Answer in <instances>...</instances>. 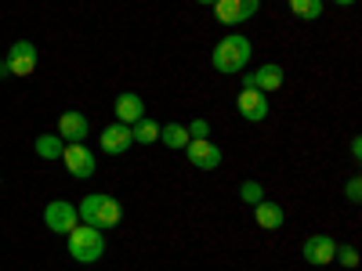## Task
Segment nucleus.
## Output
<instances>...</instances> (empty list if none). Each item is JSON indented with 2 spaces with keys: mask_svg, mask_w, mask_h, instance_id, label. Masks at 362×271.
I'll list each match as a JSON object with an SVG mask.
<instances>
[{
  "mask_svg": "<svg viewBox=\"0 0 362 271\" xmlns=\"http://www.w3.org/2000/svg\"><path fill=\"white\" fill-rule=\"evenodd\" d=\"M348 199H351V203H358V199H362V181H358V177H351V181H348Z\"/></svg>",
  "mask_w": 362,
  "mask_h": 271,
  "instance_id": "5701e85b",
  "label": "nucleus"
},
{
  "mask_svg": "<svg viewBox=\"0 0 362 271\" xmlns=\"http://www.w3.org/2000/svg\"><path fill=\"white\" fill-rule=\"evenodd\" d=\"M210 62H214V69H218V73H225V76L239 73V69H243V66L250 62V40H247L243 33L225 37V40L214 47V54H210Z\"/></svg>",
  "mask_w": 362,
  "mask_h": 271,
  "instance_id": "f03ea898",
  "label": "nucleus"
},
{
  "mask_svg": "<svg viewBox=\"0 0 362 271\" xmlns=\"http://www.w3.org/2000/svg\"><path fill=\"white\" fill-rule=\"evenodd\" d=\"M334 260H341V264L355 267V264H358V250H355V246H341V250L334 253Z\"/></svg>",
  "mask_w": 362,
  "mask_h": 271,
  "instance_id": "412c9836",
  "label": "nucleus"
},
{
  "mask_svg": "<svg viewBox=\"0 0 362 271\" xmlns=\"http://www.w3.org/2000/svg\"><path fill=\"white\" fill-rule=\"evenodd\" d=\"M33 148H37V156H40V159H62V152H66V141L58 138V134H40Z\"/></svg>",
  "mask_w": 362,
  "mask_h": 271,
  "instance_id": "dca6fc26",
  "label": "nucleus"
},
{
  "mask_svg": "<svg viewBox=\"0 0 362 271\" xmlns=\"http://www.w3.org/2000/svg\"><path fill=\"white\" fill-rule=\"evenodd\" d=\"M283 66H276V62H268V66H261L254 76H247L243 80V87H257L261 90V95H268V90H279L283 87Z\"/></svg>",
  "mask_w": 362,
  "mask_h": 271,
  "instance_id": "9b49d317",
  "label": "nucleus"
},
{
  "mask_svg": "<svg viewBox=\"0 0 362 271\" xmlns=\"http://www.w3.org/2000/svg\"><path fill=\"white\" fill-rule=\"evenodd\" d=\"M185 152H189V163L199 167V170H218L221 159H225V152H221V148L210 141V138H192V141L185 145Z\"/></svg>",
  "mask_w": 362,
  "mask_h": 271,
  "instance_id": "39448f33",
  "label": "nucleus"
},
{
  "mask_svg": "<svg viewBox=\"0 0 362 271\" xmlns=\"http://www.w3.org/2000/svg\"><path fill=\"white\" fill-rule=\"evenodd\" d=\"M141 116H145V102L134 95V90H124V95L116 98V119H119V124H127V127H134Z\"/></svg>",
  "mask_w": 362,
  "mask_h": 271,
  "instance_id": "f8f14e48",
  "label": "nucleus"
},
{
  "mask_svg": "<svg viewBox=\"0 0 362 271\" xmlns=\"http://www.w3.org/2000/svg\"><path fill=\"white\" fill-rule=\"evenodd\" d=\"M8 73L11 76H29L37 69V47L29 44V40H18V44H11V51H8Z\"/></svg>",
  "mask_w": 362,
  "mask_h": 271,
  "instance_id": "0eeeda50",
  "label": "nucleus"
},
{
  "mask_svg": "<svg viewBox=\"0 0 362 271\" xmlns=\"http://www.w3.org/2000/svg\"><path fill=\"white\" fill-rule=\"evenodd\" d=\"M131 134H134V141L138 145H153V141H160V124H156V119H138V124L131 127Z\"/></svg>",
  "mask_w": 362,
  "mask_h": 271,
  "instance_id": "f3484780",
  "label": "nucleus"
},
{
  "mask_svg": "<svg viewBox=\"0 0 362 271\" xmlns=\"http://www.w3.org/2000/svg\"><path fill=\"white\" fill-rule=\"evenodd\" d=\"M160 141H167V148H185L192 138L181 124H167V127H160Z\"/></svg>",
  "mask_w": 362,
  "mask_h": 271,
  "instance_id": "6ab92c4d",
  "label": "nucleus"
},
{
  "mask_svg": "<svg viewBox=\"0 0 362 271\" xmlns=\"http://www.w3.org/2000/svg\"><path fill=\"white\" fill-rule=\"evenodd\" d=\"M257 8H261V0H218L214 15L225 25H239V22H250L257 15Z\"/></svg>",
  "mask_w": 362,
  "mask_h": 271,
  "instance_id": "423d86ee",
  "label": "nucleus"
},
{
  "mask_svg": "<svg viewBox=\"0 0 362 271\" xmlns=\"http://www.w3.org/2000/svg\"><path fill=\"white\" fill-rule=\"evenodd\" d=\"M0 76H8V62H0Z\"/></svg>",
  "mask_w": 362,
  "mask_h": 271,
  "instance_id": "b1692460",
  "label": "nucleus"
},
{
  "mask_svg": "<svg viewBox=\"0 0 362 271\" xmlns=\"http://www.w3.org/2000/svg\"><path fill=\"white\" fill-rule=\"evenodd\" d=\"M199 4H210V8H214V4H218V0H199Z\"/></svg>",
  "mask_w": 362,
  "mask_h": 271,
  "instance_id": "393cba45",
  "label": "nucleus"
},
{
  "mask_svg": "<svg viewBox=\"0 0 362 271\" xmlns=\"http://www.w3.org/2000/svg\"><path fill=\"white\" fill-rule=\"evenodd\" d=\"M337 253V243L329 235H312L308 243H305V260L308 264H329Z\"/></svg>",
  "mask_w": 362,
  "mask_h": 271,
  "instance_id": "4468645a",
  "label": "nucleus"
},
{
  "mask_svg": "<svg viewBox=\"0 0 362 271\" xmlns=\"http://www.w3.org/2000/svg\"><path fill=\"white\" fill-rule=\"evenodd\" d=\"M58 138L66 145H80L87 138V119L80 112H62V119H58Z\"/></svg>",
  "mask_w": 362,
  "mask_h": 271,
  "instance_id": "ddd939ff",
  "label": "nucleus"
},
{
  "mask_svg": "<svg viewBox=\"0 0 362 271\" xmlns=\"http://www.w3.org/2000/svg\"><path fill=\"white\" fill-rule=\"evenodd\" d=\"M76 214L83 217V224L105 231V228H116V224H119V217H124V206H119L112 195H102V192H98V195H87V199L80 203Z\"/></svg>",
  "mask_w": 362,
  "mask_h": 271,
  "instance_id": "f257e3e1",
  "label": "nucleus"
},
{
  "mask_svg": "<svg viewBox=\"0 0 362 271\" xmlns=\"http://www.w3.org/2000/svg\"><path fill=\"white\" fill-rule=\"evenodd\" d=\"M69 253L80 264H95L105 253V235L98 228H90V224H76L69 231Z\"/></svg>",
  "mask_w": 362,
  "mask_h": 271,
  "instance_id": "7ed1b4c3",
  "label": "nucleus"
},
{
  "mask_svg": "<svg viewBox=\"0 0 362 271\" xmlns=\"http://www.w3.org/2000/svg\"><path fill=\"white\" fill-rule=\"evenodd\" d=\"M131 145H134V134L127 124H112L102 131V152H109V156H124Z\"/></svg>",
  "mask_w": 362,
  "mask_h": 271,
  "instance_id": "9d476101",
  "label": "nucleus"
},
{
  "mask_svg": "<svg viewBox=\"0 0 362 271\" xmlns=\"http://www.w3.org/2000/svg\"><path fill=\"white\" fill-rule=\"evenodd\" d=\"M66 167L73 177H90L95 174V156H90V148L80 141V145H66V152H62Z\"/></svg>",
  "mask_w": 362,
  "mask_h": 271,
  "instance_id": "1a4fd4ad",
  "label": "nucleus"
},
{
  "mask_svg": "<svg viewBox=\"0 0 362 271\" xmlns=\"http://www.w3.org/2000/svg\"><path fill=\"white\" fill-rule=\"evenodd\" d=\"M239 199H243L247 206H257L264 199V188L257 185V181H243V188H239Z\"/></svg>",
  "mask_w": 362,
  "mask_h": 271,
  "instance_id": "aec40b11",
  "label": "nucleus"
},
{
  "mask_svg": "<svg viewBox=\"0 0 362 271\" xmlns=\"http://www.w3.org/2000/svg\"><path fill=\"white\" fill-rule=\"evenodd\" d=\"M254 214H257V224H261L264 231H276V228H283V206H279V203H268V199H261V203L254 206Z\"/></svg>",
  "mask_w": 362,
  "mask_h": 271,
  "instance_id": "2eb2a0df",
  "label": "nucleus"
},
{
  "mask_svg": "<svg viewBox=\"0 0 362 271\" xmlns=\"http://www.w3.org/2000/svg\"><path fill=\"white\" fill-rule=\"evenodd\" d=\"M235 109L243 119H250V124H261V119L268 116V98L261 95L257 87H243L239 90V98H235Z\"/></svg>",
  "mask_w": 362,
  "mask_h": 271,
  "instance_id": "6e6552de",
  "label": "nucleus"
},
{
  "mask_svg": "<svg viewBox=\"0 0 362 271\" xmlns=\"http://www.w3.org/2000/svg\"><path fill=\"white\" fill-rule=\"evenodd\" d=\"M76 221H80L76 206L66 203V199H54V203H47V210H44V224H47L51 231H58V235H69V231L76 228Z\"/></svg>",
  "mask_w": 362,
  "mask_h": 271,
  "instance_id": "20e7f679",
  "label": "nucleus"
},
{
  "mask_svg": "<svg viewBox=\"0 0 362 271\" xmlns=\"http://www.w3.org/2000/svg\"><path fill=\"white\" fill-rule=\"evenodd\" d=\"M185 131H189V138H206L210 134V124H206V119H196V124L185 127Z\"/></svg>",
  "mask_w": 362,
  "mask_h": 271,
  "instance_id": "4be33fe9",
  "label": "nucleus"
},
{
  "mask_svg": "<svg viewBox=\"0 0 362 271\" xmlns=\"http://www.w3.org/2000/svg\"><path fill=\"white\" fill-rule=\"evenodd\" d=\"M290 11L300 22H315L322 15V0H290Z\"/></svg>",
  "mask_w": 362,
  "mask_h": 271,
  "instance_id": "a211bd4d",
  "label": "nucleus"
},
{
  "mask_svg": "<svg viewBox=\"0 0 362 271\" xmlns=\"http://www.w3.org/2000/svg\"><path fill=\"white\" fill-rule=\"evenodd\" d=\"M334 4H355V0H334Z\"/></svg>",
  "mask_w": 362,
  "mask_h": 271,
  "instance_id": "a878e982",
  "label": "nucleus"
}]
</instances>
